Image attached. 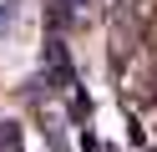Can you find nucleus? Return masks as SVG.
I'll list each match as a JSON object with an SVG mask.
<instances>
[{
  "mask_svg": "<svg viewBox=\"0 0 157 152\" xmlns=\"http://www.w3.org/2000/svg\"><path fill=\"white\" fill-rule=\"evenodd\" d=\"M46 86L51 91H71L76 86V66H71V56H66V41L61 36L46 41Z\"/></svg>",
  "mask_w": 157,
  "mask_h": 152,
  "instance_id": "nucleus-1",
  "label": "nucleus"
},
{
  "mask_svg": "<svg viewBox=\"0 0 157 152\" xmlns=\"http://www.w3.org/2000/svg\"><path fill=\"white\" fill-rule=\"evenodd\" d=\"M21 147V122H0V152H15Z\"/></svg>",
  "mask_w": 157,
  "mask_h": 152,
  "instance_id": "nucleus-2",
  "label": "nucleus"
},
{
  "mask_svg": "<svg viewBox=\"0 0 157 152\" xmlns=\"http://www.w3.org/2000/svg\"><path fill=\"white\" fill-rule=\"evenodd\" d=\"M51 25H71V0H51Z\"/></svg>",
  "mask_w": 157,
  "mask_h": 152,
  "instance_id": "nucleus-3",
  "label": "nucleus"
},
{
  "mask_svg": "<svg viewBox=\"0 0 157 152\" xmlns=\"http://www.w3.org/2000/svg\"><path fill=\"white\" fill-rule=\"evenodd\" d=\"M86 111H91V101H86V96H71V117L86 122Z\"/></svg>",
  "mask_w": 157,
  "mask_h": 152,
  "instance_id": "nucleus-4",
  "label": "nucleus"
},
{
  "mask_svg": "<svg viewBox=\"0 0 157 152\" xmlns=\"http://www.w3.org/2000/svg\"><path fill=\"white\" fill-rule=\"evenodd\" d=\"M15 5H21V0H5V5H0V30H5V25L15 20Z\"/></svg>",
  "mask_w": 157,
  "mask_h": 152,
  "instance_id": "nucleus-5",
  "label": "nucleus"
},
{
  "mask_svg": "<svg viewBox=\"0 0 157 152\" xmlns=\"http://www.w3.org/2000/svg\"><path fill=\"white\" fill-rule=\"evenodd\" d=\"M71 5H91V0H71Z\"/></svg>",
  "mask_w": 157,
  "mask_h": 152,
  "instance_id": "nucleus-6",
  "label": "nucleus"
}]
</instances>
